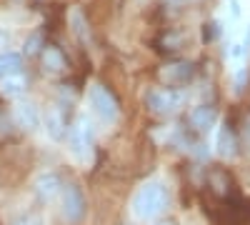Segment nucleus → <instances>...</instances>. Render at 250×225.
Returning a JSON list of instances; mask_svg holds the SVG:
<instances>
[{
	"label": "nucleus",
	"mask_w": 250,
	"mask_h": 225,
	"mask_svg": "<svg viewBox=\"0 0 250 225\" xmlns=\"http://www.w3.org/2000/svg\"><path fill=\"white\" fill-rule=\"evenodd\" d=\"M68 143H70V153L80 160V163H88L93 155V125L85 115H80L75 120V125L68 133Z\"/></svg>",
	"instance_id": "5"
},
{
	"label": "nucleus",
	"mask_w": 250,
	"mask_h": 225,
	"mask_svg": "<svg viewBox=\"0 0 250 225\" xmlns=\"http://www.w3.org/2000/svg\"><path fill=\"white\" fill-rule=\"evenodd\" d=\"M88 213V203H85V195L83 190L75 185V183H68V185H62L60 190V215L65 223L75 225L85 218Z\"/></svg>",
	"instance_id": "4"
},
{
	"label": "nucleus",
	"mask_w": 250,
	"mask_h": 225,
	"mask_svg": "<svg viewBox=\"0 0 250 225\" xmlns=\"http://www.w3.org/2000/svg\"><path fill=\"white\" fill-rule=\"evenodd\" d=\"M45 125H48V135H50L53 140H62V138H65V133L70 130V128H68V118H65V113H62L60 105H50V108H48V113H45Z\"/></svg>",
	"instance_id": "11"
},
{
	"label": "nucleus",
	"mask_w": 250,
	"mask_h": 225,
	"mask_svg": "<svg viewBox=\"0 0 250 225\" xmlns=\"http://www.w3.org/2000/svg\"><path fill=\"white\" fill-rule=\"evenodd\" d=\"M25 90H28V78L20 73V70L5 75L3 83H0V93H3L5 98H20Z\"/></svg>",
	"instance_id": "14"
},
{
	"label": "nucleus",
	"mask_w": 250,
	"mask_h": 225,
	"mask_svg": "<svg viewBox=\"0 0 250 225\" xmlns=\"http://www.w3.org/2000/svg\"><path fill=\"white\" fill-rule=\"evenodd\" d=\"M68 23H70V33L75 35L78 43H80L83 48H90V45H93V33H90V23H88L85 13H83L80 8H70Z\"/></svg>",
	"instance_id": "7"
},
{
	"label": "nucleus",
	"mask_w": 250,
	"mask_h": 225,
	"mask_svg": "<svg viewBox=\"0 0 250 225\" xmlns=\"http://www.w3.org/2000/svg\"><path fill=\"white\" fill-rule=\"evenodd\" d=\"M88 103L93 108V113L103 120V123H118L120 118V105H118V100L115 95L105 88V85H100V83H93L88 88Z\"/></svg>",
	"instance_id": "3"
},
{
	"label": "nucleus",
	"mask_w": 250,
	"mask_h": 225,
	"mask_svg": "<svg viewBox=\"0 0 250 225\" xmlns=\"http://www.w3.org/2000/svg\"><path fill=\"white\" fill-rule=\"evenodd\" d=\"M185 103V95L183 90L178 88H150L145 93V108H148L153 115H160V118H168V115H175Z\"/></svg>",
	"instance_id": "2"
},
{
	"label": "nucleus",
	"mask_w": 250,
	"mask_h": 225,
	"mask_svg": "<svg viewBox=\"0 0 250 225\" xmlns=\"http://www.w3.org/2000/svg\"><path fill=\"white\" fill-rule=\"evenodd\" d=\"M5 45H8V35L0 30V48H5Z\"/></svg>",
	"instance_id": "21"
},
{
	"label": "nucleus",
	"mask_w": 250,
	"mask_h": 225,
	"mask_svg": "<svg viewBox=\"0 0 250 225\" xmlns=\"http://www.w3.org/2000/svg\"><path fill=\"white\" fill-rule=\"evenodd\" d=\"M215 150L223 160H233L238 155V143H235V133L230 130L228 123L218 128V138H215Z\"/></svg>",
	"instance_id": "10"
},
{
	"label": "nucleus",
	"mask_w": 250,
	"mask_h": 225,
	"mask_svg": "<svg viewBox=\"0 0 250 225\" xmlns=\"http://www.w3.org/2000/svg\"><path fill=\"white\" fill-rule=\"evenodd\" d=\"M248 78H250V70L248 68H240L235 73V93H243L248 88Z\"/></svg>",
	"instance_id": "19"
},
{
	"label": "nucleus",
	"mask_w": 250,
	"mask_h": 225,
	"mask_svg": "<svg viewBox=\"0 0 250 225\" xmlns=\"http://www.w3.org/2000/svg\"><path fill=\"white\" fill-rule=\"evenodd\" d=\"M40 58H43V68L53 75H60V73L68 70V58L58 45H45L43 53H40Z\"/></svg>",
	"instance_id": "13"
},
{
	"label": "nucleus",
	"mask_w": 250,
	"mask_h": 225,
	"mask_svg": "<svg viewBox=\"0 0 250 225\" xmlns=\"http://www.w3.org/2000/svg\"><path fill=\"white\" fill-rule=\"evenodd\" d=\"M13 225H43V218H40L38 213H33V215H25V218L15 220Z\"/></svg>",
	"instance_id": "20"
},
{
	"label": "nucleus",
	"mask_w": 250,
	"mask_h": 225,
	"mask_svg": "<svg viewBox=\"0 0 250 225\" xmlns=\"http://www.w3.org/2000/svg\"><path fill=\"white\" fill-rule=\"evenodd\" d=\"M20 65H23V58H20L18 53H3L0 55V78L20 70Z\"/></svg>",
	"instance_id": "16"
},
{
	"label": "nucleus",
	"mask_w": 250,
	"mask_h": 225,
	"mask_svg": "<svg viewBox=\"0 0 250 225\" xmlns=\"http://www.w3.org/2000/svg\"><path fill=\"white\" fill-rule=\"evenodd\" d=\"M158 78H160L163 85L180 88V85H185V83L193 80V63H188V60H173V63L163 65L158 70Z\"/></svg>",
	"instance_id": "6"
},
{
	"label": "nucleus",
	"mask_w": 250,
	"mask_h": 225,
	"mask_svg": "<svg viewBox=\"0 0 250 225\" xmlns=\"http://www.w3.org/2000/svg\"><path fill=\"white\" fill-rule=\"evenodd\" d=\"M60 190H62V183H60L58 173H43V175L35 178V195H38L40 200L48 203V200L58 198Z\"/></svg>",
	"instance_id": "9"
},
{
	"label": "nucleus",
	"mask_w": 250,
	"mask_h": 225,
	"mask_svg": "<svg viewBox=\"0 0 250 225\" xmlns=\"http://www.w3.org/2000/svg\"><path fill=\"white\" fill-rule=\"evenodd\" d=\"M43 48H45V38H43V33L40 30H35L28 40H25V55H38V53H43Z\"/></svg>",
	"instance_id": "17"
},
{
	"label": "nucleus",
	"mask_w": 250,
	"mask_h": 225,
	"mask_svg": "<svg viewBox=\"0 0 250 225\" xmlns=\"http://www.w3.org/2000/svg\"><path fill=\"white\" fill-rule=\"evenodd\" d=\"M210 188L218 198H228V195H235L233 193V180L225 170H213L210 173Z\"/></svg>",
	"instance_id": "15"
},
{
	"label": "nucleus",
	"mask_w": 250,
	"mask_h": 225,
	"mask_svg": "<svg viewBox=\"0 0 250 225\" xmlns=\"http://www.w3.org/2000/svg\"><path fill=\"white\" fill-rule=\"evenodd\" d=\"M168 200H170V193H168V185L163 180H148L138 188V193L133 195V215L138 220H155L165 213L168 208Z\"/></svg>",
	"instance_id": "1"
},
{
	"label": "nucleus",
	"mask_w": 250,
	"mask_h": 225,
	"mask_svg": "<svg viewBox=\"0 0 250 225\" xmlns=\"http://www.w3.org/2000/svg\"><path fill=\"white\" fill-rule=\"evenodd\" d=\"M10 130H13V120H10V115L0 110V140H3V138H10Z\"/></svg>",
	"instance_id": "18"
},
{
	"label": "nucleus",
	"mask_w": 250,
	"mask_h": 225,
	"mask_svg": "<svg viewBox=\"0 0 250 225\" xmlns=\"http://www.w3.org/2000/svg\"><path fill=\"white\" fill-rule=\"evenodd\" d=\"M155 225H175L173 220H160V223H155Z\"/></svg>",
	"instance_id": "22"
},
{
	"label": "nucleus",
	"mask_w": 250,
	"mask_h": 225,
	"mask_svg": "<svg viewBox=\"0 0 250 225\" xmlns=\"http://www.w3.org/2000/svg\"><path fill=\"white\" fill-rule=\"evenodd\" d=\"M218 113L213 105H195L190 113H188V123H190V128L198 130V133H208L213 128Z\"/></svg>",
	"instance_id": "8"
},
{
	"label": "nucleus",
	"mask_w": 250,
	"mask_h": 225,
	"mask_svg": "<svg viewBox=\"0 0 250 225\" xmlns=\"http://www.w3.org/2000/svg\"><path fill=\"white\" fill-rule=\"evenodd\" d=\"M13 120L23 130H35L40 125V113H38L35 103H18L13 108Z\"/></svg>",
	"instance_id": "12"
}]
</instances>
